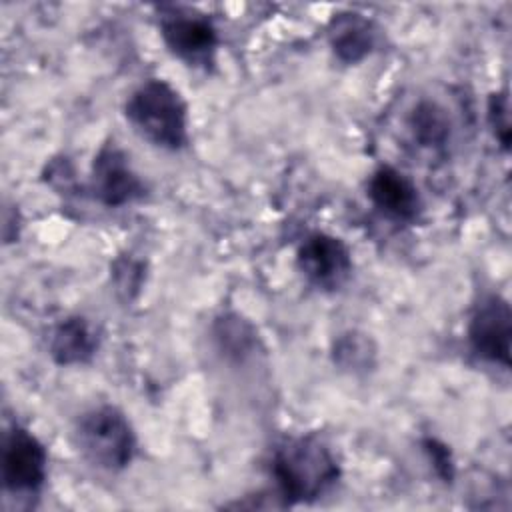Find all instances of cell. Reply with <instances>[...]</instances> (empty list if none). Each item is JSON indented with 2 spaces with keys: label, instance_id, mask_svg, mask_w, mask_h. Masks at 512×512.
<instances>
[{
  "label": "cell",
  "instance_id": "cell-1",
  "mask_svg": "<svg viewBox=\"0 0 512 512\" xmlns=\"http://www.w3.org/2000/svg\"><path fill=\"white\" fill-rule=\"evenodd\" d=\"M272 476L284 504H302L324 496L338 482L340 466L318 436H294L276 446Z\"/></svg>",
  "mask_w": 512,
  "mask_h": 512
},
{
  "label": "cell",
  "instance_id": "cell-2",
  "mask_svg": "<svg viewBox=\"0 0 512 512\" xmlns=\"http://www.w3.org/2000/svg\"><path fill=\"white\" fill-rule=\"evenodd\" d=\"M126 120L150 144L180 150L188 144V108L180 92L162 78L142 82L124 104Z\"/></svg>",
  "mask_w": 512,
  "mask_h": 512
},
{
  "label": "cell",
  "instance_id": "cell-3",
  "mask_svg": "<svg viewBox=\"0 0 512 512\" xmlns=\"http://www.w3.org/2000/svg\"><path fill=\"white\" fill-rule=\"evenodd\" d=\"M80 454L106 472L124 470L136 454V434L116 406H96L84 412L74 428Z\"/></svg>",
  "mask_w": 512,
  "mask_h": 512
},
{
  "label": "cell",
  "instance_id": "cell-4",
  "mask_svg": "<svg viewBox=\"0 0 512 512\" xmlns=\"http://www.w3.org/2000/svg\"><path fill=\"white\" fill-rule=\"evenodd\" d=\"M160 36L166 48L184 64L208 70L216 62L218 30L206 14L182 6L160 10Z\"/></svg>",
  "mask_w": 512,
  "mask_h": 512
},
{
  "label": "cell",
  "instance_id": "cell-5",
  "mask_svg": "<svg viewBox=\"0 0 512 512\" xmlns=\"http://www.w3.org/2000/svg\"><path fill=\"white\" fill-rule=\"evenodd\" d=\"M296 262L304 278L326 292L342 288L352 274L350 248L326 232L308 234L298 248Z\"/></svg>",
  "mask_w": 512,
  "mask_h": 512
},
{
  "label": "cell",
  "instance_id": "cell-6",
  "mask_svg": "<svg viewBox=\"0 0 512 512\" xmlns=\"http://www.w3.org/2000/svg\"><path fill=\"white\" fill-rule=\"evenodd\" d=\"M468 342L482 360L502 368L510 366L512 310L506 298L498 294L482 298L468 322Z\"/></svg>",
  "mask_w": 512,
  "mask_h": 512
},
{
  "label": "cell",
  "instance_id": "cell-7",
  "mask_svg": "<svg viewBox=\"0 0 512 512\" xmlns=\"http://www.w3.org/2000/svg\"><path fill=\"white\" fill-rule=\"evenodd\" d=\"M48 454L42 442L26 428L14 426L2 448V480L8 492L34 494L46 480Z\"/></svg>",
  "mask_w": 512,
  "mask_h": 512
},
{
  "label": "cell",
  "instance_id": "cell-8",
  "mask_svg": "<svg viewBox=\"0 0 512 512\" xmlns=\"http://www.w3.org/2000/svg\"><path fill=\"white\" fill-rule=\"evenodd\" d=\"M90 188L94 198L108 208L126 206L146 194L142 178L130 166L126 152L114 142L104 144L94 156Z\"/></svg>",
  "mask_w": 512,
  "mask_h": 512
},
{
  "label": "cell",
  "instance_id": "cell-9",
  "mask_svg": "<svg viewBox=\"0 0 512 512\" xmlns=\"http://www.w3.org/2000/svg\"><path fill=\"white\" fill-rule=\"evenodd\" d=\"M368 198L390 220L414 222L422 212L416 184L392 166H380L368 180Z\"/></svg>",
  "mask_w": 512,
  "mask_h": 512
},
{
  "label": "cell",
  "instance_id": "cell-10",
  "mask_svg": "<svg viewBox=\"0 0 512 512\" xmlns=\"http://www.w3.org/2000/svg\"><path fill=\"white\" fill-rule=\"evenodd\" d=\"M50 356L60 366L86 364L98 350V334L82 316H68L50 334Z\"/></svg>",
  "mask_w": 512,
  "mask_h": 512
},
{
  "label": "cell",
  "instance_id": "cell-11",
  "mask_svg": "<svg viewBox=\"0 0 512 512\" xmlns=\"http://www.w3.org/2000/svg\"><path fill=\"white\" fill-rule=\"evenodd\" d=\"M328 40L338 60L346 64H356L372 52L376 34L370 20L354 12H346L332 18L328 28Z\"/></svg>",
  "mask_w": 512,
  "mask_h": 512
},
{
  "label": "cell",
  "instance_id": "cell-12",
  "mask_svg": "<svg viewBox=\"0 0 512 512\" xmlns=\"http://www.w3.org/2000/svg\"><path fill=\"white\" fill-rule=\"evenodd\" d=\"M334 364L352 374H366L376 366V344L358 330H348L334 340Z\"/></svg>",
  "mask_w": 512,
  "mask_h": 512
},
{
  "label": "cell",
  "instance_id": "cell-13",
  "mask_svg": "<svg viewBox=\"0 0 512 512\" xmlns=\"http://www.w3.org/2000/svg\"><path fill=\"white\" fill-rule=\"evenodd\" d=\"M410 130L422 146H442L450 134L446 112L434 102H420L410 114Z\"/></svg>",
  "mask_w": 512,
  "mask_h": 512
},
{
  "label": "cell",
  "instance_id": "cell-14",
  "mask_svg": "<svg viewBox=\"0 0 512 512\" xmlns=\"http://www.w3.org/2000/svg\"><path fill=\"white\" fill-rule=\"evenodd\" d=\"M214 338L222 352L234 358H244L256 344V334L248 322L236 314H224L216 320Z\"/></svg>",
  "mask_w": 512,
  "mask_h": 512
},
{
  "label": "cell",
  "instance_id": "cell-15",
  "mask_svg": "<svg viewBox=\"0 0 512 512\" xmlns=\"http://www.w3.org/2000/svg\"><path fill=\"white\" fill-rule=\"evenodd\" d=\"M112 276H114V284L118 294L124 300H132L142 284V276H144V264L134 260V258H118L112 266Z\"/></svg>",
  "mask_w": 512,
  "mask_h": 512
},
{
  "label": "cell",
  "instance_id": "cell-16",
  "mask_svg": "<svg viewBox=\"0 0 512 512\" xmlns=\"http://www.w3.org/2000/svg\"><path fill=\"white\" fill-rule=\"evenodd\" d=\"M488 122L504 150L510 146V102L506 92H496L488 100Z\"/></svg>",
  "mask_w": 512,
  "mask_h": 512
},
{
  "label": "cell",
  "instance_id": "cell-17",
  "mask_svg": "<svg viewBox=\"0 0 512 512\" xmlns=\"http://www.w3.org/2000/svg\"><path fill=\"white\" fill-rule=\"evenodd\" d=\"M426 450H428L438 474L444 480H450L452 478V460H450L448 448L444 444H438L436 440H426Z\"/></svg>",
  "mask_w": 512,
  "mask_h": 512
}]
</instances>
